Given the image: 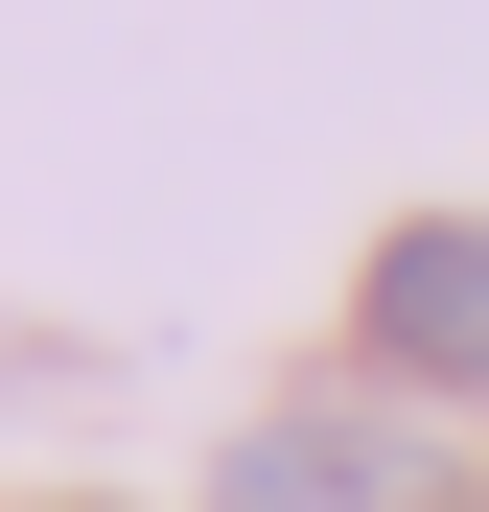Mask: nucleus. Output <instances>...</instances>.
<instances>
[{"label":"nucleus","instance_id":"nucleus-2","mask_svg":"<svg viewBox=\"0 0 489 512\" xmlns=\"http://www.w3.org/2000/svg\"><path fill=\"white\" fill-rule=\"evenodd\" d=\"M373 489H396L373 419H257V443L210 466V512H373Z\"/></svg>","mask_w":489,"mask_h":512},{"label":"nucleus","instance_id":"nucleus-1","mask_svg":"<svg viewBox=\"0 0 489 512\" xmlns=\"http://www.w3.org/2000/svg\"><path fill=\"white\" fill-rule=\"evenodd\" d=\"M373 373H420V396H489V210H420V233H396L373 256Z\"/></svg>","mask_w":489,"mask_h":512}]
</instances>
